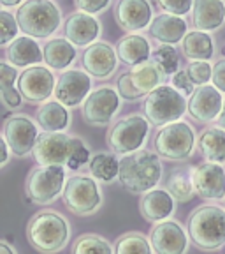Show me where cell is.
Returning a JSON list of instances; mask_svg holds the SVG:
<instances>
[{"label":"cell","instance_id":"cell-1","mask_svg":"<svg viewBox=\"0 0 225 254\" xmlns=\"http://www.w3.org/2000/svg\"><path fill=\"white\" fill-rule=\"evenodd\" d=\"M160 155L150 150H137L120 159L118 182L132 194H146L157 189L162 180Z\"/></svg>","mask_w":225,"mask_h":254},{"label":"cell","instance_id":"cell-2","mask_svg":"<svg viewBox=\"0 0 225 254\" xmlns=\"http://www.w3.org/2000/svg\"><path fill=\"white\" fill-rule=\"evenodd\" d=\"M71 226L67 219L55 210H41L28 221L27 240L43 254H56L67 246Z\"/></svg>","mask_w":225,"mask_h":254},{"label":"cell","instance_id":"cell-3","mask_svg":"<svg viewBox=\"0 0 225 254\" xmlns=\"http://www.w3.org/2000/svg\"><path fill=\"white\" fill-rule=\"evenodd\" d=\"M186 231L195 247L217 251L225 246V208L220 205H201L190 212Z\"/></svg>","mask_w":225,"mask_h":254},{"label":"cell","instance_id":"cell-4","mask_svg":"<svg viewBox=\"0 0 225 254\" xmlns=\"http://www.w3.org/2000/svg\"><path fill=\"white\" fill-rule=\"evenodd\" d=\"M186 110V97L171 85H160L144 99V115L157 127L178 122Z\"/></svg>","mask_w":225,"mask_h":254},{"label":"cell","instance_id":"cell-5","mask_svg":"<svg viewBox=\"0 0 225 254\" xmlns=\"http://www.w3.org/2000/svg\"><path fill=\"white\" fill-rule=\"evenodd\" d=\"M16 20L28 37H49L60 27V11L49 0H27L16 12Z\"/></svg>","mask_w":225,"mask_h":254},{"label":"cell","instance_id":"cell-6","mask_svg":"<svg viewBox=\"0 0 225 254\" xmlns=\"http://www.w3.org/2000/svg\"><path fill=\"white\" fill-rule=\"evenodd\" d=\"M148 134H150V120L139 113H134L118 120L107 131V145L113 154L129 155L142 150Z\"/></svg>","mask_w":225,"mask_h":254},{"label":"cell","instance_id":"cell-7","mask_svg":"<svg viewBox=\"0 0 225 254\" xmlns=\"http://www.w3.org/2000/svg\"><path fill=\"white\" fill-rule=\"evenodd\" d=\"M65 184H67L65 166H39L28 175L25 192L32 203L47 205L63 194Z\"/></svg>","mask_w":225,"mask_h":254},{"label":"cell","instance_id":"cell-8","mask_svg":"<svg viewBox=\"0 0 225 254\" xmlns=\"http://www.w3.org/2000/svg\"><path fill=\"white\" fill-rule=\"evenodd\" d=\"M63 203L76 215H91L102 205V190L93 177L74 175L63 189Z\"/></svg>","mask_w":225,"mask_h":254},{"label":"cell","instance_id":"cell-9","mask_svg":"<svg viewBox=\"0 0 225 254\" xmlns=\"http://www.w3.org/2000/svg\"><path fill=\"white\" fill-rule=\"evenodd\" d=\"M195 148V132L186 122H173L160 127L155 136V150L160 157L169 161H183L192 155Z\"/></svg>","mask_w":225,"mask_h":254},{"label":"cell","instance_id":"cell-10","mask_svg":"<svg viewBox=\"0 0 225 254\" xmlns=\"http://www.w3.org/2000/svg\"><path fill=\"white\" fill-rule=\"evenodd\" d=\"M162 71L155 62H144L135 65L132 71L125 72L118 78V94L122 99L137 101L142 95H148L160 87Z\"/></svg>","mask_w":225,"mask_h":254},{"label":"cell","instance_id":"cell-11","mask_svg":"<svg viewBox=\"0 0 225 254\" xmlns=\"http://www.w3.org/2000/svg\"><path fill=\"white\" fill-rule=\"evenodd\" d=\"M78 138L65 132H43L34 148V157L39 166H67Z\"/></svg>","mask_w":225,"mask_h":254},{"label":"cell","instance_id":"cell-12","mask_svg":"<svg viewBox=\"0 0 225 254\" xmlns=\"http://www.w3.org/2000/svg\"><path fill=\"white\" fill-rule=\"evenodd\" d=\"M122 95L111 87H100L87 97L83 104V119L95 127L109 126L120 110Z\"/></svg>","mask_w":225,"mask_h":254},{"label":"cell","instance_id":"cell-13","mask_svg":"<svg viewBox=\"0 0 225 254\" xmlns=\"http://www.w3.org/2000/svg\"><path fill=\"white\" fill-rule=\"evenodd\" d=\"M153 254H186L190 244L188 231L178 221L167 219L157 222L150 233Z\"/></svg>","mask_w":225,"mask_h":254},{"label":"cell","instance_id":"cell-14","mask_svg":"<svg viewBox=\"0 0 225 254\" xmlns=\"http://www.w3.org/2000/svg\"><path fill=\"white\" fill-rule=\"evenodd\" d=\"M37 126L25 115H12L4 124V139L7 141L9 148L18 157H25L36 148Z\"/></svg>","mask_w":225,"mask_h":254},{"label":"cell","instance_id":"cell-15","mask_svg":"<svg viewBox=\"0 0 225 254\" xmlns=\"http://www.w3.org/2000/svg\"><path fill=\"white\" fill-rule=\"evenodd\" d=\"M195 194L206 201H220L225 199V170L222 164L206 163L192 170Z\"/></svg>","mask_w":225,"mask_h":254},{"label":"cell","instance_id":"cell-16","mask_svg":"<svg viewBox=\"0 0 225 254\" xmlns=\"http://www.w3.org/2000/svg\"><path fill=\"white\" fill-rule=\"evenodd\" d=\"M91 79L87 71L71 69L60 74L55 87V97L63 106L74 108L87 101L91 94Z\"/></svg>","mask_w":225,"mask_h":254},{"label":"cell","instance_id":"cell-17","mask_svg":"<svg viewBox=\"0 0 225 254\" xmlns=\"http://www.w3.org/2000/svg\"><path fill=\"white\" fill-rule=\"evenodd\" d=\"M55 76L47 67L32 65L18 78V90L30 103H43L55 92Z\"/></svg>","mask_w":225,"mask_h":254},{"label":"cell","instance_id":"cell-18","mask_svg":"<svg viewBox=\"0 0 225 254\" xmlns=\"http://www.w3.org/2000/svg\"><path fill=\"white\" fill-rule=\"evenodd\" d=\"M222 92L213 85H201L188 97V113L197 122H213L224 110Z\"/></svg>","mask_w":225,"mask_h":254},{"label":"cell","instance_id":"cell-19","mask_svg":"<svg viewBox=\"0 0 225 254\" xmlns=\"http://www.w3.org/2000/svg\"><path fill=\"white\" fill-rule=\"evenodd\" d=\"M83 67L95 78H109L118 64V53L106 43H93L83 53Z\"/></svg>","mask_w":225,"mask_h":254},{"label":"cell","instance_id":"cell-20","mask_svg":"<svg viewBox=\"0 0 225 254\" xmlns=\"http://www.w3.org/2000/svg\"><path fill=\"white\" fill-rule=\"evenodd\" d=\"M176 208V199L167 189H153L146 194H142L141 203H139V210L141 215L146 221L153 222H162L171 219Z\"/></svg>","mask_w":225,"mask_h":254},{"label":"cell","instance_id":"cell-21","mask_svg":"<svg viewBox=\"0 0 225 254\" xmlns=\"http://www.w3.org/2000/svg\"><path fill=\"white\" fill-rule=\"evenodd\" d=\"M116 21L123 30H141L151 21V7L148 0H118Z\"/></svg>","mask_w":225,"mask_h":254},{"label":"cell","instance_id":"cell-22","mask_svg":"<svg viewBox=\"0 0 225 254\" xmlns=\"http://www.w3.org/2000/svg\"><path fill=\"white\" fill-rule=\"evenodd\" d=\"M99 21L87 12H74L65 21V39L71 41L74 46H91V43L99 37Z\"/></svg>","mask_w":225,"mask_h":254},{"label":"cell","instance_id":"cell-23","mask_svg":"<svg viewBox=\"0 0 225 254\" xmlns=\"http://www.w3.org/2000/svg\"><path fill=\"white\" fill-rule=\"evenodd\" d=\"M192 12L197 30H217L225 20V4L222 0H194Z\"/></svg>","mask_w":225,"mask_h":254},{"label":"cell","instance_id":"cell-24","mask_svg":"<svg viewBox=\"0 0 225 254\" xmlns=\"http://www.w3.org/2000/svg\"><path fill=\"white\" fill-rule=\"evenodd\" d=\"M151 36L164 44H176L185 37L186 21L181 16L160 14L151 21L150 27Z\"/></svg>","mask_w":225,"mask_h":254},{"label":"cell","instance_id":"cell-25","mask_svg":"<svg viewBox=\"0 0 225 254\" xmlns=\"http://www.w3.org/2000/svg\"><path fill=\"white\" fill-rule=\"evenodd\" d=\"M116 53H118V59L123 64L135 67L139 64L148 62L151 50L146 37L137 36V34H131V36H125L123 39L118 41Z\"/></svg>","mask_w":225,"mask_h":254},{"label":"cell","instance_id":"cell-26","mask_svg":"<svg viewBox=\"0 0 225 254\" xmlns=\"http://www.w3.org/2000/svg\"><path fill=\"white\" fill-rule=\"evenodd\" d=\"M37 124L43 127L44 132H63L71 122L67 106H63L58 101H46L37 110Z\"/></svg>","mask_w":225,"mask_h":254},{"label":"cell","instance_id":"cell-27","mask_svg":"<svg viewBox=\"0 0 225 254\" xmlns=\"http://www.w3.org/2000/svg\"><path fill=\"white\" fill-rule=\"evenodd\" d=\"M7 59L14 67H30L44 59V53L41 52L36 41L25 36L12 41L11 46L7 48Z\"/></svg>","mask_w":225,"mask_h":254},{"label":"cell","instance_id":"cell-28","mask_svg":"<svg viewBox=\"0 0 225 254\" xmlns=\"http://www.w3.org/2000/svg\"><path fill=\"white\" fill-rule=\"evenodd\" d=\"M44 53V62L47 64V67L62 71V69L69 67L76 59V48L69 39H51L46 43L43 50Z\"/></svg>","mask_w":225,"mask_h":254},{"label":"cell","instance_id":"cell-29","mask_svg":"<svg viewBox=\"0 0 225 254\" xmlns=\"http://www.w3.org/2000/svg\"><path fill=\"white\" fill-rule=\"evenodd\" d=\"M199 150L206 161L217 164L225 163V129L211 127L199 136Z\"/></svg>","mask_w":225,"mask_h":254},{"label":"cell","instance_id":"cell-30","mask_svg":"<svg viewBox=\"0 0 225 254\" xmlns=\"http://www.w3.org/2000/svg\"><path fill=\"white\" fill-rule=\"evenodd\" d=\"M215 46L211 37L201 30H194L186 34L183 39V53L186 59L194 60V62H206L208 59L213 57Z\"/></svg>","mask_w":225,"mask_h":254},{"label":"cell","instance_id":"cell-31","mask_svg":"<svg viewBox=\"0 0 225 254\" xmlns=\"http://www.w3.org/2000/svg\"><path fill=\"white\" fill-rule=\"evenodd\" d=\"M90 173L95 180L104 184L113 182L115 179H118L120 173V161L113 154L107 152H99L91 157L90 163Z\"/></svg>","mask_w":225,"mask_h":254},{"label":"cell","instance_id":"cell-32","mask_svg":"<svg viewBox=\"0 0 225 254\" xmlns=\"http://www.w3.org/2000/svg\"><path fill=\"white\" fill-rule=\"evenodd\" d=\"M192 170L190 171L176 170L169 177V180H167V190L174 196V199H178L181 203L190 201L195 194L194 180H192Z\"/></svg>","mask_w":225,"mask_h":254},{"label":"cell","instance_id":"cell-33","mask_svg":"<svg viewBox=\"0 0 225 254\" xmlns=\"http://www.w3.org/2000/svg\"><path fill=\"white\" fill-rule=\"evenodd\" d=\"M115 254H153V247L150 238L137 231H132V233L122 235L116 240Z\"/></svg>","mask_w":225,"mask_h":254},{"label":"cell","instance_id":"cell-34","mask_svg":"<svg viewBox=\"0 0 225 254\" xmlns=\"http://www.w3.org/2000/svg\"><path fill=\"white\" fill-rule=\"evenodd\" d=\"M72 254H115V249L104 237L88 233L81 235L72 246Z\"/></svg>","mask_w":225,"mask_h":254},{"label":"cell","instance_id":"cell-35","mask_svg":"<svg viewBox=\"0 0 225 254\" xmlns=\"http://www.w3.org/2000/svg\"><path fill=\"white\" fill-rule=\"evenodd\" d=\"M153 62L157 64L164 74H176L180 65L178 52L174 50L173 44H162L153 53Z\"/></svg>","mask_w":225,"mask_h":254},{"label":"cell","instance_id":"cell-36","mask_svg":"<svg viewBox=\"0 0 225 254\" xmlns=\"http://www.w3.org/2000/svg\"><path fill=\"white\" fill-rule=\"evenodd\" d=\"M20 30L18 20L7 11H0V44H7L11 41L18 39L16 34Z\"/></svg>","mask_w":225,"mask_h":254},{"label":"cell","instance_id":"cell-37","mask_svg":"<svg viewBox=\"0 0 225 254\" xmlns=\"http://www.w3.org/2000/svg\"><path fill=\"white\" fill-rule=\"evenodd\" d=\"M186 74L192 79V83L201 87V85H206L211 79L213 69H211V65L208 62H192L186 67Z\"/></svg>","mask_w":225,"mask_h":254},{"label":"cell","instance_id":"cell-38","mask_svg":"<svg viewBox=\"0 0 225 254\" xmlns=\"http://www.w3.org/2000/svg\"><path fill=\"white\" fill-rule=\"evenodd\" d=\"M157 4L169 14L183 18L190 9L194 7V0H157Z\"/></svg>","mask_w":225,"mask_h":254},{"label":"cell","instance_id":"cell-39","mask_svg":"<svg viewBox=\"0 0 225 254\" xmlns=\"http://www.w3.org/2000/svg\"><path fill=\"white\" fill-rule=\"evenodd\" d=\"M173 87L178 92H181L185 97H190L194 94V83L188 78L186 71H178L176 74H173Z\"/></svg>","mask_w":225,"mask_h":254},{"label":"cell","instance_id":"cell-40","mask_svg":"<svg viewBox=\"0 0 225 254\" xmlns=\"http://www.w3.org/2000/svg\"><path fill=\"white\" fill-rule=\"evenodd\" d=\"M109 4V0H76V5L81 12L87 14H97V12L104 11Z\"/></svg>","mask_w":225,"mask_h":254},{"label":"cell","instance_id":"cell-41","mask_svg":"<svg viewBox=\"0 0 225 254\" xmlns=\"http://www.w3.org/2000/svg\"><path fill=\"white\" fill-rule=\"evenodd\" d=\"M0 97H2V103L5 104L7 108L14 110L21 104V99H23V95H21L20 90H16L14 87H7V88H0Z\"/></svg>","mask_w":225,"mask_h":254},{"label":"cell","instance_id":"cell-42","mask_svg":"<svg viewBox=\"0 0 225 254\" xmlns=\"http://www.w3.org/2000/svg\"><path fill=\"white\" fill-rule=\"evenodd\" d=\"M16 81V71L12 65L2 62L0 64V88H7L12 87Z\"/></svg>","mask_w":225,"mask_h":254},{"label":"cell","instance_id":"cell-43","mask_svg":"<svg viewBox=\"0 0 225 254\" xmlns=\"http://www.w3.org/2000/svg\"><path fill=\"white\" fill-rule=\"evenodd\" d=\"M213 87H217L220 92H225V59L218 60L213 65Z\"/></svg>","mask_w":225,"mask_h":254},{"label":"cell","instance_id":"cell-44","mask_svg":"<svg viewBox=\"0 0 225 254\" xmlns=\"http://www.w3.org/2000/svg\"><path fill=\"white\" fill-rule=\"evenodd\" d=\"M9 152H11V148H9L7 141L2 138V139H0V166H5V164H7Z\"/></svg>","mask_w":225,"mask_h":254},{"label":"cell","instance_id":"cell-45","mask_svg":"<svg viewBox=\"0 0 225 254\" xmlns=\"http://www.w3.org/2000/svg\"><path fill=\"white\" fill-rule=\"evenodd\" d=\"M0 254H16V251L7 242H0Z\"/></svg>","mask_w":225,"mask_h":254},{"label":"cell","instance_id":"cell-46","mask_svg":"<svg viewBox=\"0 0 225 254\" xmlns=\"http://www.w3.org/2000/svg\"><path fill=\"white\" fill-rule=\"evenodd\" d=\"M21 0H0V4L4 5V7H12V5H18Z\"/></svg>","mask_w":225,"mask_h":254},{"label":"cell","instance_id":"cell-47","mask_svg":"<svg viewBox=\"0 0 225 254\" xmlns=\"http://www.w3.org/2000/svg\"><path fill=\"white\" fill-rule=\"evenodd\" d=\"M218 124H220L222 129H225V101H224V110H222V115L218 119Z\"/></svg>","mask_w":225,"mask_h":254}]
</instances>
